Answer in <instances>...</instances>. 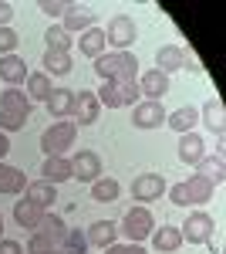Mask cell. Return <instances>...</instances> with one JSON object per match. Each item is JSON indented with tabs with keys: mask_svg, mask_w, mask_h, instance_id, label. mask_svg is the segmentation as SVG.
Listing matches in <instances>:
<instances>
[{
	"mask_svg": "<svg viewBox=\"0 0 226 254\" xmlns=\"http://www.w3.org/2000/svg\"><path fill=\"white\" fill-rule=\"evenodd\" d=\"M31 98L20 88H3L0 92V132H17L31 119Z\"/></svg>",
	"mask_w": 226,
	"mask_h": 254,
	"instance_id": "6da1fadb",
	"label": "cell"
},
{
	"mask_svg": "<svg viewBox=\"0 0 226 254\" xmlns=\"http://www.w3.org/2000/svg\"><path fill=\"white\" fill-rule=\"evenodd\" d=\"M68 234V227H64V220L57 214H44L41 217V224L31 231V241H27V254H47V251H57L61 248V241Z\"/></svg>",
	"mask_w": 226,
	"mask_h": 254,
	"instance_id": "7a4b0ae2",
	"label": "cell"
},
{
	"mask_svg": "<svg viewBox=\"0 0 226 254\" xmlns=\"http://www.w3.org/2000/svg\"><path fill=\"white\" fill-rule=\"evenodd\" d=\"M94 71L101 81H125L138 75V58L132 51H108L101 58H94Z\"/></svg>",
	"mask_w": 226,
	"mask_h": 254,
	"instance_id": "3957f363",
	"label": "cell"
},
{
	"mask_svg": "<svg viewBox=\"0 0 226 254\" xmlns=\"http://www.w3.org/2000/svg\"><path fill=\"white\" fill-rule=\"evenodd\" d=\"M213 190H216L213 180H206L203 173H192L189 180L169 187V200L176 207H196V203H206L209 196H213Z\"/></svg>",
	"mask_w": 226,
	"mask_h": 254,
	"instance_id": "277c9868",
	"label": "cell"
},
{
	"mask_svg": "<svg viewBox=\"0 0 226 254\" xmlns=\"http://www.w3.org/2000/svg\"><path fill=\"white\" fill-rule=\"evenodd\" d=\"M98 102L105 109H125V105H138L142 92H138V78H125V81H101V88L94 92Z\"/></svg>",
	"mask_w": 226,
	"mask_h": 254,
	"instance_id": "5b68a950",
	"label": "cell"
},
{
	"mask_svg": "<svg viewBox=\"0 0 226 254\" xmlns=\"http://www.w3.org/2000/svg\"><path fill=\"white\" fill-rule=\"evenodd\" d=\"M75 139H78V126L71 119H57V122H51V126L41 132V149H44L47 156H64V153L75 146Z\"/></svg>",
	"mask_w": 226,
	"mask_h": 254,
	"instance_id": "8992f818",
	"label": "cell"
},
{
	"mask_svg": "<svg viewBox=\"0 0 226 254\" xmlns=\"http://www.w3.org/2000/svg\"><path fill=\"white\" fill-rule=\"evenodd\" d=\"M118 231L129 237L132 244H142V241L152 237V231H155V217H152L149 207H132L129 214L122 217V227H118Z\"/></svg>",
	"mask_w": 226,
	"mask_h": 254,
	"instance_id": "52a82bcc",
	"label": "cell"
},
{
	"mask_svg": "<svg viewBox=\"0 0 226 254\" xmlns=\"http://www.w3.org/2000/svg\"><path fill=\"white\" fill-rule=\"evenodd\" d=\"M213 217L206 214V210H192V214L186 217V224L179 227V234H182V241L186 244H209L213 241Z\"/></svg>",
	"mask_w": 226,
	"mask_h": 254,
	"instance_id": "ba28073f",
	"label": "cell"
},
{
	"mask_svg": "<svg viewBox=\"0 0 226 254\" xmlns=\"http://www.w3.org/2000/svg\"><path fill=\"white\" fill-rule=\"evenodd\" d=\"M135 34H138V27H135V20L129 14H115L108 20V31H105V41L112 44L115 51H129V44H135Z\"/></svg>",
	"mask_w": 226,
	"mask_h": 254,
	"instance_id": "9c48e42d",
	"label": "cell"
},
{
	"mask_svg": "<svg viewBox=\"0 0 226 254\" xmlns=\"http://www.w3.org/2000/svg\"><path fill=\"white\" fill-rule=\"evenodd\" d=\"M98 116H101V102H98V95H94V92H88V88H81V92L75 95L71 122H75V126H94V122H98Z\"/></svg>",
	"mask_w": 226,
	"mask_h": 254,
	"instance_id": "30bf717a",
	"label": "cell"
},
{
	"mask_svg": "<svg viewBox=\"0 0 226 254\" xmlns=\"http://www.w3.org/2000/svg\"><path fill=\"white\" fill-rule=\"evenodd\" d=\"M132 126L135 129H159V126H166V109H162V102L142 98L138 105H132Z\"/></svg>",
	"mask_w": 226,
	"mask_h": 254,
	"instance_id": "8fae6325",
	"label": "cell"
},
{
	"mask_svg": "<svg viewBox=\"0 0 226 254\" xmlns=\"http://www.w3.org/2000/svg\"><path fill=\"white\" fill-rule=\"evenodd\" d=\"M166 190H169V187H166V176H162V173H142V176H135V180H132V196H135V200H142V203L159 200Z\"/></svg>",
	"mask_w": 226,
	"mask_h": 254,
	"instance_id": "7c38bea8",
	"label": "cell"
},
{
	"mask_svg": "<svg viewBox=\"0 0 226 254\" xmlns=\"http://www.w3.org/2000/svg\"><path fill=\"white\" fill-rule=\"evenodd\" d=\"M71 176L85 180V183H94L101 176V156L91 153V149H78L71 156Z\"/></svg>",
	"mask_w": 226,
	"mask_h": 254,
	"instance_id": "4fadbf2b",
	"label": "cell"
},
{
	"mask_svg": "<svg viewBox=\"0 0 226 254\" xmlns=\"http://www.w3.org/2000/svg\"><path fill=\"white\" fill-rule=\"evenodd\" d=\"M179 68H186V51H182L179 44H162V48L155 51V71L172 75V71H179Z\"/></svg>",
	"mask_w": 226,
	"mask_h": 254,
	"instance_id": "5bb4252c",
	"label": "cell"
},
{
	"mask_svg": "<svg viewBox=\"0 0 226 254\" xmlns=\"http://www.w3.org/2000/svg\"><path fill=\"white\" fill-rule=\"evenodd\" d=\"M138 92L149 98V102H162V95H169V75H162V71H145L142 78H138Z\"/></svg>",
	"mask_w": 226,
	"mask_h": 254,
	"instance_id": "9a60e30c",
	"label": "cell"
},
{
	"mask_svg": "<svg viewBox=\"0 0 226 254\" xmlns=\"http://www.w3.org/2000/svg\"><path fill=\"white\" fill-rule=\"evenodd\" d=\"M27 64H24V58H17V55H3L0 58V78L7 81V88H17V85H24L27 81Z\"/></svg>",
	"mask_w": 226,
	"mask_h": 254,
	"instance_id": "2e32d148",
	"label": "cell"
},
{
	"mask_svg": "<svg viewBox=\"0 0 226 254\" xmlns=\"http://www.w3.org/2000/svg\"><path fill=\"white\" fill-rule=\"evenodd\" d=\"M85 237H88V248H112L115 237H118V224H112V220H94L91 227L85 231Z\"/></svg>",
	"mask_w": 226,
	"mask_h": 254,
	"instance_id": "e0dca14e",
	"label": "cell"
},
{
	"mask_svg": "<svg viewBox=\"0 0 226 254\" xmlns=\"http://www.w3.org/2000/svg\"><path fill=\"white\" fill-rule=\"evenodd\" d=\"M203 156H206V142H203V136L182 132V136H179V159H182L186 166H196Z\"/></svg>",
	"mask_w": 226,
	"mask_h": 254,
	"instance_id": "ac0fdd59",
	"label": "cell"
},
{
	"mask_svg": "<svg viewBox=\"0 0 226 254\" xmlns=\"http://www.w3.org/2000/svg\"><path fill=\"white\" fill-rule=\"evenodd\" d=\"M105 31L101 27H88V31H81L78 34V51L85 55V58H101L105 55Z\"/></svg>",
	"mask_w": 226,
	"mask_h": 254,
	"instance_id": "d6986e66",
	"label": "cell"
},
{
	"mask_svg": "<svg viewBox=\"0 0 226 254\" xmlns=\"http://www.w3.org/2000/svg\"><path fill=\"white\" fill-rule=\"evenodd\" d=\"M203 122H206L209 132H216V136L226 132V109H223V98L220 95H213L206 105H203Z\"/></svg>",
	"mask_w": 226,
	"mask_h": 254,
	"instance_id": "ffe728a7",
	"label": "cell"
},
{
	"mask_svg": "<svg viewBox=\"0 0 226 254\" xmlns=\"http://www.w3.org/2000/svg\"><path fill=\"white\" fill-rule=\"evenodd\" d=\"M24 190H27V176H24V170L0 163V193L17 196V193H24Z\"/></svg>",
	"mask_w": 226,
	"mask_h": 254,
	"instance_id": "44dd1931",
	"label": "cell"
},
{
	"mask_svg": "<svg viewBox=\"0 0 226 254\" xmlns=\"http://www.w3.org/2000/svg\"><path fill=\"white\" fill-rule=\"evenodd\" d=\"M24 200H31V203H38V207L47 210V207L57 200V187H54V183H47V180H34V183H27Z\"/></svg>",
	"mask_w": 226,
	"mask_h": 254,
	"instance_id": "7402d4cb",
	"label": "cell"
},
{
	"mask_svg": "<svg viewBox=\"0 0 226 254\" xmlns=\"http://www.w3.org/2000/svg\"><path fill=\"white\" fill-rule=\"evenodd\" d=\"M152 248L159 254H172L182 248V234H179V227H172V224H166V227H159V231H152Z\"/></svg>",
	"mask_w": 226,
	"mask_h": 254,
	"instance_id": "603a6c76",
	"label": "cell"
},
{
	"mask_svg": "<svg viewBox=\"0 0 226 254\" xmlns=\"http://www.w3.org/2000/svg\"><path fill=\"white\" fill-rule=\"evenodd\" d=\"M41 180H47V183H64V180H71V159L68 156H47L44 159V166H41Z\"/></svg>",
	"mask_w": 226,
	"mask_h": 254,
	"instance_id": "cb8c5ba5",
	"label": "cell"
},
{
	"mask_svg": "<svg viewBox=\"0 0 226 254\" xmlns=\"http://www.w3.org/2000/svg\"><path fill=\"white\" fill-rule=\"evenodd\" d=\"M44 105H47L51 119H68V116H71V109H75V92H71V88H54L51 98H47Z\"/></svg>",
	"mask_w": 226,
	"mask_h": 254,
	"instance_id": "d4e9b609",
	"label": "cell"
},
{
	"mask_svg": "<svg viewBox=\"0 0 226 254\" xmlns=\"http://www.w3.org/2000/svg\"><path fill=\"white\" fill-rule=\"evenodd\" d=\"M44 214H47V210L38 207V203H31V200H17V203H14V220H17L20 227H27V231H34Z\"/></svg>",
	"mask_w": 226,
	"mask_h": 254,
	"instance_id": "484cf974",
	"label": "cell"
},
{
	"mask_svg": "<svg viewBox=\"0 0 226 254\" xmlns=\"http://www.w3.org/2000/svg\"><path fill=\"white\" fill-rule=\"evenodd\" d=\"M61 27H64L68 34H71V31H88V27H94V10L71 3V7H68V14H64V24H61Z\"/></svg>",
	"mask_w": 226,
	"mask_h": 254,
	"instance_id": "4316f807",
	"label": "cell"
},
{
	"mask_svg": "<svg viewBox=\"0 0 226 254\" xmlns=\"http://www.w3.org/2000/svg\"><path fill=\"white\" fill-rule=\"evenodd\" d=\"M24 85H27V98H31V102H47V98H51V92H54L51 75H44V71H31Z\"/></svg>",
	"mask_w": 226,
	"mask_h": 254,
	"instance_id": "83f0119b",
	"label": "cell"
},
{
	"mask_svg": "<svg viewBox=\"0 0 226 254\" xmlns=\"http://www.w3.org/2000/svg\"><path fill=\"white\" fill-rule=\"evenodd\" d=\"M196 119H199V112H196L192 105H182V109H176V112H166V126L182 136V132H192Z\"/></svg>",
	"mask_w": 226,
	"mask_h": 254,
	"instance_id": "f1b7e54d",
	"label": "cell"
},
{
	"mask_svg": "<svg viewBox=\"0 0 226 254\" xmlns=\"http://www.w3.org/2000/svg\"><path fill=\"white\" fill-rule=\"evenodd\" d=\"M196 173H203L206 180H213V187H220L226 180V163H223V153H216V156H203L196 163Z\"/></svg>",
	"mask_w": 226,
	"mask_h": 254,
	"instance_id": "f546056e",
	"label": "cell"
},
{
	"mask_svg": "<svg viewBox=\"0 0 226 254\" xmlns=\"http://www.w3.org/2000/svg\"><path fill=\"white\" fill-rule=\"evenodd\" d=\"M118 193H122V187H118V180H112V176H98L91 183V200H98V203H115Z\"/></svg>",
	"mask_w": 226,
	"mask_h": 254,
	"instance_id": "4dcf8cb0",
	"label": "cell"
},
{
	"mask_svg": "<svg viewBox=\"0 0 226 254\" xmlns=\"http://www.w3.org/2000/svg\"><path fill=\"white\" fill-rule=\"evenodd\" d=\"M44 75H68L71 71V51H44Z\"/></svg>",
	"mask_w": 226,
	"mask_h": 254,
	"instance_id": "1f68e13d",
	"label": "cell"
},
{
	"mask_svg": "<svg viewBox=\"0 0 226 254\" xmlns=\"http://www.w3.org/2000/svg\"><path fill=\"white\" fill-rule=\"evenodd\" d=\"M57 251H61V254H88V237H85V231L71 227V231L64 234V241H61Z\"/></svg>",
	"mask_w": 226,
	"mask_h": 254,
	"instance_id": "d6a6232c",
	"label": "cell"
},
{
	"mask_svg": "<svg viewBox=\"0 0 226 254\" xmlns=\"http://www.w3.org/2000/svg\"><path fill=\"white\" fill-rule=\"evenodd\" d=\"M44 41H47V51H71V44H75V38L61 27V24H54V27H47V34H44Z\"/></svg>",
	"mask_w": 226,
	"mask_h": 254,
	"instance_id": "836d02e7",
	"label": "cell"
},
{
	"mask_svg": "<svg viewBox=\"0 0 226 254\" xmlns=\"http://www.w3.org/2000/svg\"><path fill=\"white\" fill-rule=\"evenodd\" d=\"M68 7H71L68 0H41V3H38V10H44L47 17H64Z\"/></svg>",
	"mask_w": 226,
	"mask_h": 254,
	"instance_id": "e575fe53",
	"label": "cell"
},
{
	"mask_svg": "<svg viewBox=\"0 0 226 254\" xmlns=\"http://www.w3.org/2000/svg\"><path fill=\"white\" fill-rule=\"evenodd\" d=\"M17 41H20V38L10 31V27H0V55H14Z\"/></svg>",
	"mask_w": 226,
	"mask_h": 254,
	"instance_id": "d590c367",
	"label": "cell"
},
{
	"mask_svg": "<svg viewBox=\"0 0 226 254\" xmlns=\"http://www.w3.org/2000/svg\"><path fill=\"white\" fill-rule=\"evenodd\" d=\"M105 254H149V251H145L142 244H132V241H129V244H112V248H105Z\"/></svg>",
	"mask_w": 226,
	"mask_h": 254,
	"instance_id": "8d00e7d4",
	"label": "cell"
},
{
	"mask_svg": "<svg viewBox=\"0 0 226 254\" xmlns=\"http://www.w3.org/2000/svg\"><path fill=\"white\" fill-rule=\"evenodd\" d=\"M0 254H24V248L17 241H0Z\"/></svg>",
	"mask_w": 226,
	"mask_h": 254,
	"instance_id": "74e56055",
	"label": "cell"
},
{
	"mask_svg": "<svg viewBox=\"0 0 226 254\" xmlns=\"http://www.w3.org/2000/svg\"><path fill=\"white\" fill-rule=\"evenodd\" d=\"M14 17V7L7 3V0H0V27H7V20Z\"/></svg>",
	"mask_w": 226,
	"mask_h": 254,
	"instance_id": "f35d334b",
	"label": "cell"
},
{
	"mask_svg": "<svg viewBox=\"0 0 226 254\" xmlns=\"http://www.w3.org/2000/svg\"><path fill=\"white\" fill-rule=\"evenodd\" d=\"M7 153H10V139H7V132H0V163H3Z\"/></svg>",
	"mask_w": 226,
	"mask_h": 254,
	"instance_id": "ab89813d",
	"label": "cell"
},
{
	"mask_svg": "<svg viewBox=\"0 0 226 254\" xmlns=\"http://www.w3.org/2000/svg\"><path fill=\"white\" fill-rule=\"evenodd\" d=\"M0 241H3V217H0Z\"/></svg>",
	"mask_w": 226,
	"mask_h": 254,
	"instance_id": "60d3db41",
	"label": "cell"
},
{
	"mask_svg": "<svg viewBox=\"0 0 226 254\" xmlns=\"http://www.w3.org/2000/svg\"><path fill=\"white\" fill-rule=\"evenodd\" d=\"M47 254H61V251H47Z\"/></svg>",
	"mask_w": 226,
	"mask_h": 254,
	"instance_id": "b9f144b4",
	"label": "cell"
}]
</instances>
